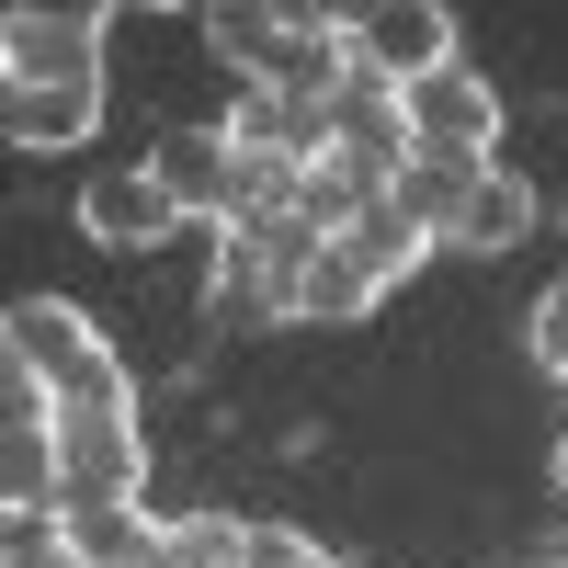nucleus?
<instances>
[{"label": "nucleus", "instance_id": "nucleus-12", "mask_svg": "<svg viewBox=\"0 0 568 568\" xmlns=\"http://www.w3.org/2000/svg\"><path fill=\"white\" fill-rule=\"evenodd\" d=\"M375 296H387V284L353 262V240H318V251H307V273H296V318H318V329L375 318Z\"/></svg>", "mask_w": 568, "mask_h": 568}, {"label": "nucleus", "instance_id": "nucleus-5", "mask_svg": "<svg viewBox=\"0 0 568 568\" xmlns=\"http://www.w3.org/2000/svg\"><path fill=\"white\" fill-rule=\"evenodd\" d=\"M489 149H500V91L466 69V58H455L444 80H420V91H409V160L489 171Z\"/></svg>", "mask_w": 568, "mask_h": 568}, {"label": "nucleus", "instance_id": "nucleus-19", "mask_svg": "<svg viewBox=\"0 0 568 568\" xmlns=\"http://www.w3.org/2000/svg\"><path fill=\"white\" fill-rule=\"evenodd\" d=\"M251 568H342L318 535H296V524H251Z\"/></svg>", "mask_w": 568, "mask_h": 568}, {"label": "nucleus", "instance_id": "nucleus-7", "mask_svg": "<svg viewBox=\"0 0 568 568\" xmlns=\"http://www.w3.org/2000/svg\"><path fill=\"white\" fill-rule=\"evenodd\" d=\"M149 171H160V194L182 205V216H240V149H227V125H171L160 149H149Z\"/></svg>", "mask_w": 568, "mask_h": 568}, {"label": "nucleus", "instance_id": "nucleus-11", "mask_svg": "<svg viewBox=\"0 0 568 568\" xmlns=\"http://www.w3.org/2000/svg\"><path fill=\"white\" fill-rule=\"evenodd\" d=\"M444 240H455V251H524V240H535V182L489 160L478 182H466V205H455Z\"/></svg>", "mask_w": 568, "mask_h": 568}, {"label": "nucleus", "instance_id": "nucleus-18", "mask_svg": "<svg viewBox=\"0 0 568 568\" xmlns=\"http://www.w3.org/2000/svg\"><path fill=\"white\" fill-rule=\"evenodd\" d=\"M0 568H80L69 535H58V511H12V535H0Z\"/></svg>", "mask_w": 568, "mask_h": 568}, {"label": "nucleus", "instance_id": "nucleus-9", "mask_svg": "<svg viewBox=\"0 0 568 568\" xmlns=\"http://www.w3.org/2000/svg\"><path fill=\"white\" fill-rule=\"evenodd\" d=\"M227 149L240 160H273V171H307L329 149V103H296V91H251L240 114H227Z\"/></svg>", "mask_w": 568, "mask_h": 568}, {"label": "nucleus", "instance_id": "nucleus-8", "mask_svg": "<svg viewBox=\"0 0 568 568\" xmlns=\"http://www.w3.org/2000/svg\"><path fill=\"white\" fill-rule=\"evenodd\" d=\"M387 160H364V149H342V136H329V149L307 160V182H296V216L318 227V240H353V216L364 205H387Z\"/></svg>", "mask_w": 568, "mask_h": 568}, {"label": "nucleus", "instance_id": "nucleus-13", "mask_svg": "<svg viewBox=\"0 0 568 568\" xmlns=\"http://www.w3.org/2000/svg\"><path fill=\"white\" fill-rule=\"evenodd\" d=\"M329 136H342V149H364V160H387V171H409V91L353 80L342 103H329Z\"/></svg>", "mask_w": 568, "mask_h": 568}, {"label": "nucleus", "instance_id": "nucleus-20", "mask_svg": "<svg viewBox=\"0 0 568 568\" xmlns=\"http://www.w3.org/2000/svg\"><path fill=\"white\" fill-rule=\"evenodd\" d=\"M524 342H535L546 375H568V284H546V296H535V329H524Z\"/></svg>", "mask_w": 568, "mask_h": 568}, {"label": "nucleus", "instance_id": "nucleus-6", "mask_svg": "<svg viewBox=\"0 0 568 568\" xmlns=\"http://www.w3.org/2000/svg\"><path fill=\"white\" fill-rule=\"evenodd\" d=\"M80 227H91L103 251H160L171 227H182V205L160 194V171H149V160H114V171H91V182H80Z\"/></svg>", "mask_w": 568, "mask_h": 568}, {"label": "nucleus", "instance_id": "nucleus-14", "mask_svg": "<svg viewBox=\"0 0 568 568\" xmlns=\"http://www.w3.org/2000/svg\"><path fill=\"white\" fill-rule=\"evenodd\" d=\"M91 114H103V80L91 91H12V103H0V136H12V149H80Z\"/></svg>", "mask_w": 568, "mask_h": 568}, {"label": "nucleus", "instance_id": "nucleus-2", "mask_svg": "<svg viewBox=\"0 0 568 568\" xmlns=\"http://www.w3.org/2000/svg\"><path fill=\"white\" fill-rule=\"evenodd\" d=\"M194 34L216 45L251 91H296V103H342L353 91V12H273V0H205Z\"/></svg>", "mask_w": 568, "mask_h": 568}, {"label": "nucleus", "instance_id": "nucleus-1", "mask_svg": "<svg viewBox=\"0 0 568 568\" xmlns=\"http://www.w3.org/2000/svg\"><path fill=\"white\" fill-rule=\"evenodd\" d=\"M0 342H12V375L45 398V433H58V455H69V500H136V489H149L136 387H125V364L103 353V329H91L69 296H12Z\"/></svg>", "mask_w": 568, "mask_h": 568}, {"label": "nucleus", "instance_id": "nucleus-22", "mask_svg": "<svg viewBox=\"0 0 568 568\" xmlns=\"http://www.w3.org/2000/svg\"><path fill=\"white\" fill-rule=\"evenodd\" d=\"M557 387H568V375H557Z\"/></svg>", "mask_w": 568, "mask_h": 568}, {"label": "nucleus", "instance_id": "nucleus-21", "mask_svg": "<svg viewBox=\"0 0 568 568\" xmlns=\"http://www.w3.org/2000/svg\"><path fill=\"white\" fill-rule=\"evenodd\" d=\"M557 489H568V444H557Z\"/></svg>", "mask_w": 568, "mask_h": 568}, {"label": "nucleus", "instance_id": "nucleus-17", "mask_svg": "<svg viewBox=\"0 0 568 568\" xmlns=\"http://www.w3.org/2000/svg\"><path fill=\"white\" fill-rule=\"evenodd\" d=\"M466 182H478V171H444V160H409L398 182H387V194L420 216V227H433V240H444V227H455V205H466Z\"/></svg>", "mask_w": 568, "mask_h": 568}, {"label": "nucleus", "instance_id": "nucleus-15", "mask_svg": "<svg viewBox=\"0 0 568 568\" xmlns=\"http://www.w3.org/2000/svg\"><path fill=\"white\" fill-rule=\"evenodd\" d=\"M353 262H364L375 284H409L420 262H433V227H420V216L387 194V205H364V216H353Z\"/></svg>", "mask_w": 568, "mask_h": 568}, {"label": "nucleus", "instance_id": "nucleus-4", "mask_svg": "<svg viewBox=\"0 0 568 568\" xmlns=\"http://www.w3.org/2000/svg\"><path fill=\"white\" fill-rule=\"evenodd\" d=\"M444 69H455V12L444 0H375V12H353V80L420 91Z\"/></svg>", "mask_w": 568, "mask_h": 568}, {"label": "nucleus", "instance_id": "nucleus-3", "mask_svg": "<svg viewBox=\"0 0 568 568\" xmlns=\"http://www.w3.org/2000/svg\"><path fill=\"white\" fill-rule=\"evenodd\" d=\"M103 34H114V12H80V0H23L12 23H0V80L12 91H91L103 80Z\"/></svg>", "mask_w": 568, "mask_h": 568}, {"label": "nucleus", "instance_id": "nucleus-16", "mask_svg": "<svg viewBox=\"0 0 568 568\" xmlns=\"http://www.w3.org/2000/svg\"><path fill=\"white\" fill-rule=\"evenodd\" d=\"M160 568H251V524H240V511H182Z\"/></svg>", "mask_w": 568, "mask_h": 568}, {"label": "nucleus", "instance_id": "nucleus-10", "mask_svg": "<svg viewBox=\"0 0 568 568\" xmlns=\"http://www.w3.org/2000/svg\"><path fill=\"white\" fill-rule=\"evenodd\" d=\"M58 535L80 568H160V546H171V524H149L136 500H58Z\"/></svg>", "mask_w": 568, "mask_h": 568}]
</instances>
